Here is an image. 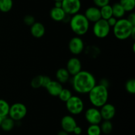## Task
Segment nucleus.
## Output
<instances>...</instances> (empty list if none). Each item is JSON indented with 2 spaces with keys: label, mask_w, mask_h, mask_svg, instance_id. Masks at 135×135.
<instances>
[{
  "label": "nucleus",
  "mask_w": 135,
  "mask_h": 135,
  "mask_svg": "<svg viewBox=\"0 0 135 135\" xmlns=\"http://www.w3.org/2000/svg\"><path fill=\"white\" fill-rule=\"evenodd\" d=\"M30 33L34 38H42L46 33V28L42 22H35L30 26Z\"/></svg>",
  "instance_id": "dca6fc26"
},
{
  "label": "nucleus",
  "mask_w": 135,
  "mask_h": 135,
  "mask_svg": "<svg viewBox=\"0 0 135 135\" xmlns=\"http://www.w3.org/2000/svg\"><path fill=\"white\" fill-rule=\"evenodd\" d=\"M70 75L74 76L82 70V64L80 60L76 57H72L67 62L65 68Z\"/></svg>",
  "instance_id": "9b49d317"
},
{
  "label": "nucleus",
  "mask_w": 135,
  "mask_h": 135,
  "mask_svg": "<svg viewBox=\"0 0 135 135\" xmlns=\"http://www.w3.org/2000/svg\"><path fill=\"white\" fill-rule=\"evenodd\" d=\"M100 14H101V18L104 20L109 19L110 17H113V12H112V5H107L105 6L100 8Z\"/></svg>",
  "instance_id": "412c9836"
},
{
  "label": "nucleus",
  "mask_w": 135,
  "mask_h": 135,
  "mask_svg": "<svg viewBox=\"0 0 135 135\" xmlns=\"http://www.w3.org/2000/svg\"><path fill=\"white\" fill-rule=\"evenodd\" d=\"M57 135H69V133L68 132H65V130H60L58 132Z\"/></svg>",
  "instance_id": "58836bf2"
},
{
  "label": "nucleus",
  "mask_w": 135,
  "mask_h": 135,
  "mask_svg": "<svg viewBox=\"0 0 135 135\" xmlns=\"http://www.w3.org/2000/svg\"><path fill=\"white\" fill-rule=\"evenodd\" d=\"M125 89L129 93H135V80L134 78H131L127 81L125 83Z\"/></svg>",
  "instance_id": "c756f323"
},
{
  "label": "nucleus",
  "mask_w": 135,
  "mask_h": 135,
  "mask_svg": "<svg viewBox=\"0 0 135 135\" xmlns=\"http://www.w3.org/2000/svg\"><path fill=\"white\" fill-rule=\"evenodd\" d=\"M54 1H62V0H54Z\"/></svg>",
  "instance_id": "a19ab883"
},
{
  "label": "nucleus",
  "mask_w": 135,
  "mask_h": 135,
  "mask_svg": "<svg viewBox=\"0 0 135 135\" xmlns=\"http://www.w3.org/2000/svg\"><path fill=\"white\" fill-rule=\"evenodd\" d=\"M62 130L68 133H71L74 128L77 126L76 120L72 115H65L61 120Z\"/></svg>",
  "instance_id": "ddd939ff"
},
{
  "label": "nucleus",
  "mask_w": 135,
  "mask_h": 135,
  "mask_svg": "<svg viewBox=\"0 0 135 135\" xmlns=\"http://www.w3.org/2000/svg\"><path fill=\"white\" fill-rule=\"evenodd\" d=\"M84 117L90 124H99L102 120L100 109L95 107H90L86 110Z\"/></svg>",
  "instance_id": "1a4fd4ad"
},
{
  "label": "nucleus",
  "mask_w": 135,
  "mask_h": 135,
  "mask_svg": "<svg viewBox=\"0 0 135 135\" xmlns=\"http://www.w3.org/2000/svg\"><path fill=\"white\" fill-rule=\"evenodd\" d=\"M100 111L102 120H111L115 115L116 109L112 103H106L100 107Z\"/></svg>",
  "instance_id": "f8f14e48"
},
{
  "label": "nucleus",
  "mask_w": 135,
  "mask_h": 135,
  "mask_svg": "<svg viewBox=\"0 0 135 135\" xmlns=\"http://www.w3.org/2000/svg\"><path fill=\"white\" fill-rule=\"evenodd\" d=\"M55 76H56L57 81L62 84L68 82L71 75L65 68H61L57 70Z\"/></svg>",
  "instance_id": "a211bd4d"
},
{
  "label": "nucleus",
  "mask_w": 135,
  "mask_h": 135,
  "mask_svg": "<svg viewBox=\"0 0 135 135\" xmlns=\"http://www.w3.org/2000/svg\"><path fill=\"white\" fill-rule=\"evenodd\" d=\"M61 6H62L61 1H55L54 7H61Z\"/></svg>",
  "instance_id": "4c0bfd02"
},
{
  "label": "nucleus",
  "mask_w": 135,
  "mask_h": 135,
  "mask_svg": "<svg viewBox=\"0 0 135 135\" xmlns=\"http://www.w3.org/2000/svg\"><path fill=\"white\" fill-rule=\"evenodd\" d=\"M95 6L98 8H101L102 7L109 5L110 0H93Z\"/></svg>",
  "instance_id": "2f4dec72"
},
{
  "label": "nucleus",
  "mask_w": 135,
  "mask_h": 135,
  "mask_svg": "<svg viewBox=\"0 0 135 135\" xmlns=\"http://www.w3.org/2000/svg\"><path fill=\"white\" fill-rule=\"evenodd\" d=\"M82 132H83V129H82L81 127L78 125L74 128L73 131V132L76 135H80L82 133Z\"/></svg>",
  "instance_id": "e433bc0d"
},
{
  "label": "nucleus",
  "mask_w": 135,
  "mask_h": 135,
  "mask_svg": "<svg viewBox=\"0 0 135 135\" xmlns=\"http://www.w3.org/2000/svg\"><path fill=\"white\" fill-rule=\"evenodd\" d=\"M92 31L96 37L98 38H106L110 33L111 27L106 20L100 19L94 23Z\"/></svg>",
  "instance_id": "423d86ee"
},
{
  "label": "nucleus",
  "mask_w": 135,
  "mask_h": 135,
  "mask_svg": "<svg viewBox=\"0 0 135 135\" xmlns=\"http://www.w3.org/2000/svg\"><path fill=\"white\" fill-rule=\"evenodd\" d=\"M85 46L83 40L80 37H73L69 42V50L74 55H79L84 51Z\"/></svg>",
  "instance_id": "9d476101"
},
{
  "label": "nucleus",
  "mask_w": 135,
  "mask_h": 135,
  "mask_svg": "<svg viewBox=\"0 0 135 135\" xmlns=\"http://www.w3.org/2000/svg\"><path fill=\"white\" fill-rule=\"evenodd\" d=\"M73 95L72 92L71 91V90H69V89L67 88H63V89L61 90V91L59 93L58 97L59 98L61 101L63 102H67L70 98L71 97V96Z\"/></svg>",
  "instance_id": "cd10ccee"
},
{
  "label": "nucleus",
  "mask_w": 135,
  "mask_h": 135,
  "mask_svg": "<svg viewBox=\"0 0 135 135\" xmlns=\"http://www.w3.org/2000/svg\"><path fill=\"white\" fill-rule=\"evenodd\" d=\"M61 8L67 15L72 16L79 12L81 8L80 0H62Z\"/></svg>",
  "instance_id": "6e6552de"
},
{
  "label": "nucleus",
  "mask_w": 135,
  "mask_h": 135,
  "mask_svg": "<svg viewBox=\"0 0 135 135\" xmlns=\"http://www.w3.org/2000/svg\"><path fill=\"white\" fill-rule=\"evenodd\" d=\"M127 19L128 20L129 22H130L131 25H133V26H135V13L133 12L130 13V14L128 15Z\"/></svg>",
  "instance_id": "473e14b6"
},
{
  "label": "nucleus",
  "mask_w": 135,
  "mask_h": 135,
  "mask_svg": "<svg viewBox=\"0 0 135 135\" xmlns=\"http://www.w3.org/2000/svg\"><path fill=\"white\" fill-rule=\"evenodd\" d=\"M3 120V117H1V116H0V126H1V123H2Z\"/></svg>",
  "instance_id": "ea45409f"
},
{
  "label": "nucleus",
  "mask_w": 135,
  "mask_h": 135,
  "mask_svg": "<svg viewBox=\"0 0 135 135\" xmlns=\"http://www.w3.org/2000/svg\"><path fill=\"white\" fill-rule=\"evenodd\" d=\"M112 12H113V17H114L117 19L123 18L126 11L119 3H115L113 5H112Z\"/></svg>",
  "instance_id": "6ab92c4d"
},
{
  "label": "nucleus",
  "mask_w": 135,
  "mask_h": 135,
  "mask_svg": "<svg viewBox=\"0 0 135 135\" xmlns=\"http://www.w3.org/2000/svg\"><path fill=\"white\" fill-rule=\"evenodd\" d=\"M27 114V108L22 103H15L10 105L8 116L15 121H19L26 116Z\"/></svg>",
  "instance_id": "0eeeda50"
},
{
  "label": "nucleus",
  "mask_w": 135,
  "mask_h": 135,
  "mask_svg": "<svg viewBox=\"0 0 135 135\" xmlns=\"http://www.w3.org/2000/svg\"><path fill=\"white\" fill-rule=\"evenodd\" d=\"M101 133V128L99 124H90L87 128L88 135H100Z\"/></svg>",
  "instance_id": "bb28decb"
},
{
  "label": "nucleus",
  "mask_w": 135,
  "mask_h": 135,
  "mask_svg": "<svg viewBox=\"0 0 135 135\" xmlns=\"http://www.w3.org/2000/svg\"><path fill=\"white\" fill-rule=\"evenodd\" d=\"M10 109V105L7 101L3 99H0V116L6 117L8 116Z\"/></svg>",
  "instance_id": "4be33fe9"
},
{
  "label": "nucleus",
  "mask_w": 135,
  "mask_h": 135,
  "mask_svg": "<svg viewBox=\"0 0 135 135\" xmlns=\"http://www.w3.org/2000/svg\"><path fill=\"white\" fill-rule=\"evenodd\" d=\"M66 13L63 11L61 7H54L52 9L50 10V15L51 19L54 20L56 22H61L63 21L64 18L66 16Z\"/></svg>",
  "instance_id": "f3484780"
},
{
  "label": "nucleus",
  "mask_w": 135,
  "mask_h": 135,
  "mask_svg": "<svg viewBox=\"0 0 135 135\" xmlns=\"http://www.w3.org/2000/svg\"><path fill=\"white\" fill-rule=\"evenodd\" d=\"M85 53L91 58H96L100 54V50L96 46H88L86 48Z\"/></svg>",
  "instance_id": "a878e982"
},
{
  "label": "nucleus",
  "mask_w": 135,
  "mask_h": 135,
  "mask_svg": "<svg viewBox=\"0 0 135 135\" xmlns=\"http://www.w3.org/2000/svg\"><path fill=\"white\" fill-rule=\"evenodd\" d=\"M100 127L102 132L105 134H109L113 130V124L111 120H104Z\"/></svg>",
  "instance_id": "393cba45"
},
{
  "label": "nucleus",
  "mask_w": 135,
  "mask_h": 135,
  "mask_svg": "<svg viewBox=\"0 0 135 135\" xmlns=\"http://www.w3.org/2000/svg\"><path fill=\"white\" fill-rule=\"evenodd\" d=\"M15 126V121L13 120L11 118L9 117V116H7L3 118V120L0 127L3 130L5 131V132H9L14 128Z\"/></svg>",
  "instance_id": "aec40b11"
},
{
  "label": "nucleus",
  "mask_w": 135,
  "mask_h": 135,
  "mask_svg": "<svg viewBox=\"0 0 135 135\" xmlns=\"http://www.w3.org/2000/svg\"><path fill=\"white\" fill-rule=\"evenodd\" d=\"M88 98L93 107L100 108L108 103L109 97L108 88L100 84H96L88 93Z\"/></svg>",
  "instance_id": "f03ea898"
},
{
  "label": "nucleus",
  "mask_w": 135,
  "mask_h": 135,
  "mask_svg": "<svg viewBox=\"0 0 135 135\" xmlns=\"http://www.w3.org/2000/svg\"><path fill=\"white\" fill-rule=\"evenodd\" d=\"M42 81H43V75H38L32 78L30 82L31 87L34 89H39L42 87Z\"/></svg>",
  "instance_id": "c85d7f7f"
},
{
  "label": "nucleus",
  "mask_w": 135,
  "mask_h": 135,
  "mask_svg": "<svg viewBox=\"0 0 135 135\" xmlns=\"http://www.w3.org/2000/svg\"><path fill=\"white\" fill-rule=\"evenodd\" d=\"M66 108L71 115H79L84 110V101L80 97L72 95L71 97L66 102Z\"/></svg>",
  "instance_id": "39448f33"
},
{
  "label": "nucleus",
  "mask_w": 135,
  "mask_h": 135,
  "mask_svg": "<svg viewBox=\"0 0 135 135\" xmlns=\"http://www.w3.org/2000/svg\"><path fill=\"white\" fill-rule=\"evenodd\" d=\"M117 19L116 18H115L114 17H112L109 19L107 20V22H108V25H109L111 28L113 27V26L115 25L116 22H117Z\"/></svg>",
  "instance_id": "f704fd0d"
},
{
  "label": "nucleus",
  "mask_w": 135,
  "mask_h": 135,
  "mask_svg": "<svg viewBox=\"0 0 135 135\" xmlns=\"http://www.w3.org/2000/svg\"><path fill=\"white\" fill-rule=\"evenodd\" d=\"M13 6V0H0V11L8 13L12 9Z\"/></svg>",
  "instance_id": "5701e85b"
},
{
  "label": "nucleus",
  "mask_w": 135,
  "mask_h": 135,
  "mask_svg": "<svg viewBox=\"0 0 135 135\" xmlns=\"http://www.w3.org/2000/svg\"><path fill=\"white\" fill-rule=\"evenodd\" d=\"M84 16L90 22H96L101 18L100 8L96 6L89 7L84 12Z\"/></svg>",
  "instance_id": "4468645a"
},
{
  "label": "nucleus",
  "mask_w": 135,
  "mask_h": 135,
  "mask_svg": "<svg viewBox=\"0 0 135 135\" xmlns=\"http://www.w3.org/2000/svg\"><path fill=\"white\" fill-rule=\"evenodd\" d=\"M24 23L28 26H31L36 22L35 18L31 15H26L23 19Z\"/></svg>",
  "instance_id": "7c9ffc66"
},
{
  "label": "nucleus",
  "mask_w": 135,
  "mask_h": 135,
  "mask_svg": "<svg viewBox=\"0 0 135 135\" xmlns=\"http://www.w3.org/2000/svg\"><path fill=\"white\" fill-rule=\"evenodd\" d=\"M72 86L76 93L87 94L96 85L94 75L90 71L81 70L73 76Z\"/></svg>",
  "instance_id": "f257e3e1"
},
{
  "label": "nucleus",
  "mask_w": 135,
  "mask_h": 135,
  "mask_svg": "<svg viewBox=\"0 0 135 135\" xmlns=\"http://www.w3.org/2000/svg\"><path fill=\"white\" fill-rule=\"evenodd\" d=\"M51 81V78L47 75H43V81H42V87L46 88V86L49 84L50 82Z\"/></svg>",
  "instance_id": "72a5a7b5"
},
{
  "label": "nucleus",
  "mask_w": 135,
  "mask_h": 135,
  "mask_svg": "<svg viewBox=\"0 0 135 135\" xmlns=\"http://www.w3.org/2000/svg\"><path fill=\"white\" fill-rule=\"evenodd\" d=\"M69 25L72 31L80 37L88 33L90 28V22L84 14L78 13L71 16Z\"/></svg>",
  "instance_id": "7ed1b4c3"
},
{
  "label": "nucleus",
  "mask_w": 135,
  "mask_h": 135,
  "mask_svg": "<svg viewBox=\"0 0 135 135\" xmlns=\"http://www.w3.org/2000/svg\"><path fill=\"white\" fill-rule=\"evenodd\" d=\"M63 86L57 81L51 80L46 86V89L50 95L54 97H58L63 89Z\"/></svg>",
  "instance_id": "2eb2a0df"
},
{
  "label": "nucleus",
  "mask_w": 135,
  "mask_h": 135,
  "mask_svg": "<svg viewBox=\"0 0 135 135\" xmlns=\"http://www.w3.org/2000/svg\"><path fill=\"white\" fill-rule=\"evenodd\" d=\"M134 30H135V26L125 18L117 19L115 25L113 27L114 36L115 38L121 40H126L131 37Z\"/></svg>",
  "instance_id": "20e7f679"
},
{
  "label": "nucleus",
  "mask_w": 135,
  "mask_h": 135,
  "mask_svg": "<svg viewBox=\"0 0 135 135\" xmlns=\"http://www.w3.org/2000/svg\"><path fill=\"white\" fill-rule=\"evenodd\" d=\"M98 84L102 85V86H104V87L108 88V87H109V82L107 79L102 78V79L100 81V83H99Z\"/></svg>",
  "instance_id": "c9c22d12"
},
{
  "label": "nucleus",
  "mask_w": 135,
  "mask_h": 135,
  "mask_svg": "<svg viewBox=\"0 0 135 135\" xmlns=\"http://www.w3.org/2000/svg\"><path fill=\"white\" fill-rule=\"evenodd\" d=\"M120 4L126 12H132L135 7V0H120Z\"/></svg>",
  "instance_id": "b1692460"
}]
</instances>
